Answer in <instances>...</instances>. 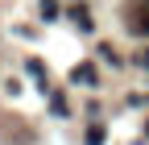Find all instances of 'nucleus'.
<instances>
[{"label":"nucleus","instance_id":"nucleus-2","mask_svg":"<svg viewBox=\"0 0 149 145\" xmlns=\"http://www.w3.org/2000/svg\"><path fill=\"white\" fill-rule=\"evenodd\" d=\"M70 21L79 25V29H91V17H87V8H74V13H70Z\"/></svg>","mask_w":149,"mask_h":145},{"label":"nucleus","instance_id":"nucleus-1","mask_svg":"<svg viewBox=\"0 0 149 145\" xmlns=\"http://www.w3.org/2000/svg\"><path fill=\"white\" fill-rule=\"evenodd\" d=\"M74 83H95V66L91 62H83V66H74V75H70Z\"/></svg>","mask_w":149,"mask_h":145},{"label":"nucleus","instance_id":"nucleus-6","mask_svg":"<svg viewBox=\"0 0 149 145\" xmlns=\"http://www.w3.org/2000/svg\"><path fill=\"white\" fill-rule=\"evenodd\" d=\"M145 133H149V124H145Z\"/></svg>","mask_w":149,"mask_h":145},{"label":"nucleus","instance_id":"nucleus-3","mask_svg":"<svg viewBox=\"0 0 149 145\" xmlns=\"http://www.w3.org/2000/svg\"><path fill=\"white\" fill-rule=\"evenodd\" d=\"M87 145H104V129H100V124L87 129Z\"/></svg>","mask_w":149,"mask_h":145},{"label":"nucleus","instance_id":"nucleus-5","mask_svg":"<svg viewBox=\"0 0 149 145\" xmlns=\"http://www.w3.org/2000/svg\"><path fill=\"white\" fill-rule=\"evenodd\" d=\"M137 62H141V66H149V50H145V54H141V58H137Z\"/></svg>","mask_w":149,"mask_h":145},{"label":"nucleus","instance_id":"nucleus-4","mask_svg":"<svg viewBox=\"0 0 149 145\" xmlns=\"http://www.w3.org/2000/svg\"><path fill=\"white\" fill-rule=\"evenodd\" d=\"M42 17H58V4L54 0H42Z\"/></svg>","mask_w":149,"mask_h":145}]
</instances>
